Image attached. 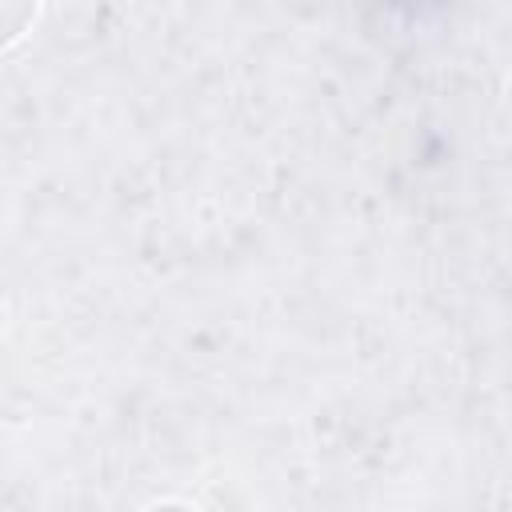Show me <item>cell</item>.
<instances>
[{"mask_svg":"<svg viewBox=\"0 0 512 512\" xmlns=\"http://www.w3.org/2000/svg\"><path fill=\"white\" fill-rule=\"evenodd\" d=\"M40 0H4V48H16L20 36L32 28Z\"/></svg>","mask_w":512,"mask_h":512,"instance_id":"obj_1","label":"cell"},{"mask_svg":"<svg viewBox=\"0 0 512 512\" xmlns=\"http://www.w3.org/2000/svg\"><path fill=\"white\" fill-rule=\"evenodd\" d=\"M508 104H512V76H508Z\"/></svg>","mask_w":512,"mask_h":512,"instance_id":"obj_2","label":"cell"}]
</instances>
